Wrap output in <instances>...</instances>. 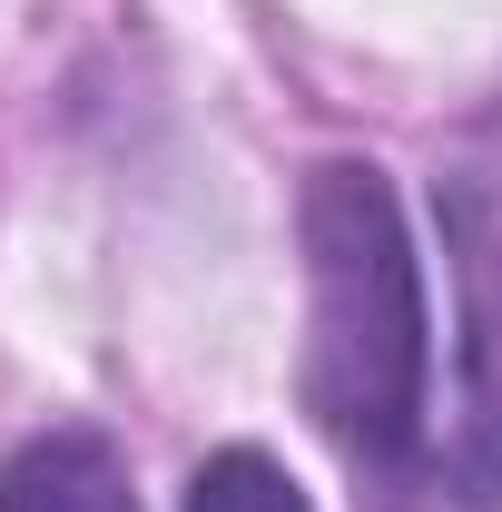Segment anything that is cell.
I'll return each mask as SVG.
<instances>
[{
	"mask_svg": "<svg viewBox=\"0 0 502 512\" xmlns=\"http://www.w3.org/2000/svg\"><path fill=\"white\" fill-rule=\"evenodd\" d=\"M296 247H306L296 404L375 503H404L443 473V453H434V286H424L394 178L355 148L315 158L296 188Z\"/></svg>",
	"mask_w": 502,
	"mask_h": 512,
	"instance_id": "obj_1",
	"label": "cell"
},
{
	"mask_svg": "<svg viewBox=\"0 0 502 512\" xmlns=\"http://www.w3.org/2000/svg\"><path fill=\"white\" fill-rule=\"evenodd\" d=\"M0 512H138V473L109 424H40L0 453Z\"/></svg>",
	"mask_w": 502,
	"mask_h": 512,
	"instance_id": "obj_2",
	"label": "cell"
},
{
	"mask_svg": "<svg viewBox=\"0 0 502 512\" xmlns=\"http://www.w3.org/2000/svg\"><path fill=\"white\" fill-rule=\"evenodd\" d=\"M178 512H315V493H306V483H296L266 444H217V453L188 473Z\"/></svg>",
	"mask_w": 502,
	"mask_h": 512,
	"instance_id": "obj_3",
	"label": "cell"
}]
</instances>
